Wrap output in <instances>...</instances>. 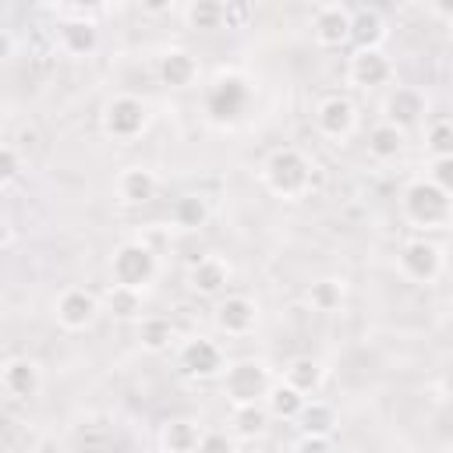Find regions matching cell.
Returning <instances> with one entry per match:
<instances>
[{"instance_id": "15", "label": "cell", "mask_w": 453, "mask_h": 453, "mask_svg": "<svg viewBox=\"0 0 453 453\" xmlns=\"http://www.w3.org/2000/svg\"><path fill=\"white\" fill-rule=\"evenodd\" d=\"M226 265L219 262V258H212V255H205V258H198L195 265H191V273H188V287L195 290V294H219L223 287H226Z\"/></svg>"}, {"instance_id": "18", "label": "cell", "mask_w": 453, "mask_h": 453, "mask_svg": "<svg viewBox=\"0 0 453 453\" xmlns=\"http://www.w3.org/2000/svg\"><path fill=\"white\" fill-rule=\"evenodd\" d=\"M117 188H120V198H124V202L142 205V202H149V198L156 195V177H152V170H145V166H127V170L120 173Z\"/></svg>"}, {"instance_id": "19", "label": "cell", "mask_w": 453, "mask_h": 453, "mask_svg": "<svg viewBox=\"0 0 453 453\" xmlns=\"http://www.w3.org/2000/svg\"><path fill=\"white\" fill-rule=\"evenodd\" d=\"M198 442H202V432L195 421H188V418L166 421V428H163V449L166 453H198Z\"/></svg>"}, {"instance_id": "5", "label": "cell", "mask_w": 453, "mask_h": 453, "mask_svg": "<svg viewBox=\"0 0 453 453\" xmlns=\"http://www.w3.org/2000/svg\"><path fill=\"white\" fill-rule=\"evenodd\" d=\"M145 120H149V110H145V103L134 99V96H117V99H110V103H106V113H103L106 134H113V138H120V142L142 134Z\"/></svg>"}, {"instance_id": "29", "label": "cell", "mask_w": 453, "mask_h": 453, "mask_svg": "<svg viewBox=\"0 0 453 453\" xmlns=\"http://www.w3.org/2000/svg\"><path fill=\"white\" fill-rule=\"evenodd\" d=\"M106 304H110V311L117 315V319H134V315H142V290H131V287H110V294H106Z\"/></svg>"}, {"instance_id": "32", "label": "cell", "mask_w": 453, "mask_h": 453, "mask_svg": "<svg viewBox=\"0 0 453 453\" xmlns=\"http://www.w3.org/2000/svg\"><path fill=\"white\" fill-rule=\"evenodd\" d=\"M428 149H432L435 159L453 156V120H435L428 127Z\"/></svg>"}, {"instance_id": "8", "label": "cell", "mask_w": 453, "mask_h": 453, "mask_svg": "<svg viewBox=\"0 0 453 453\" xmlns=\"http://www.w3.org/2000/svg\"><path fill=\"white\" fill-rule=\"evenodd\" d=\"M315 127L319 134L326 138H347L354 131V106L343 99V96H326L319 106H315Z\"/></svg>"}, {"instance_id": "9", "label": "cell", "mask_w": 453, "mask_h": 453, "mask_svg": "<svg viewBox=\"0 0 453 453\" xmlns=\"http://www.w3.org/2000/svg\"><path fill=\"white\" fill-rule=\"evenodd\" d=\"M0 386L11 400H28L39 393V365L28 361V357H11L4 361V372H0Z\"/></svg>"}, {"instance_id": "36", "label": "cell", "mask_w": 453, "mask_h": 453, "mask_svg": "<svg viewBox=\"0 0 453 453\" xmlns=\"http://www.w3.org/2000/svg\"><path fill=\"white\" fill-rule=\"evenodd\" d=\"M294 453H333V442L326 435H301Z\"/></svg>"}, {"instance_id": "23", "label": "cell", "mask_w": 453, "mask_h": 453, "mask_svg": "<svg viewBox=\"0 0 453 453\" xmlns=\"http://www.w3.org/2000/svg\"><path fill=\"white\" fill-rule=\"evenodd\" d=\"M265 403H269L265 411H269L273 418H301V411H304L308 396H304V393H297L294 386L280 382V386H273V389H269Z\"/></svg>"}, {"instance_id": "10", "label": "cell", "mask_w": 453, "mask_h": 453, "mask_svg": "<svg viewBox=\"0 0 453 453\" xmlns=\"http://www.w3.org/2000/svg\"><path fill=\"white\" fill-rule=\"evenodd\" d=\"M255 319H258L255 301H248V297H241V294L223 297V301L216 304V326H219L226 336H244V333H251Z\"/></svg>"}, {"instance_id": "12", "label": "cell", "mask_w": 453, "mask_h": 453, "mask_svg": "<svg viewBox=\"0 0 453 453\" xmlns=\"http://www.w3.org/2000/svg\"><path fill=\"white\" fill-rule=\"evenodd\" d=\"M96 319V297L88 290H64L57 301V322L64 329H85Z\"/></svg>"}, {"instance_id": "1", "label": "cell", "mask_w": 453, "mask_h": 453, "mask_svg": "<svg viewBox=\"0 0 453 453\" xmlns=\"http://www.w3.org/2000/svg\"><path fill=\"white\" fill-rule=\"evenodd\" d=\"M265 184L280 198H301L311 188V163L297 149H276L265 163Z\"/></svg>"}, {"instance_id": "33", "label": "cell", "mask_w": 453, "mask_h": 453, "mask_svg": "<svg viewBox=\"0 0 453 453\" xmlns=\"http://www.w3.org/2000/svg\"><path fill=\"white\" fill-rule=\"evenodd\" d=\"M428 180H432L435 188H442L446 195H453V156H446V159H432Z\"/></svg>"}, {"instance_id": "35", "label": "cell", "mask_w": 453, "mask_h": 453, "mask_svg": "<svg viewBox=\"0 0 453 453\" xmlns=\"http://www.w3.org/2000/svg\"><path fill=\"white\" fill-rule=\"evenodd\" d=\"M198 453H234V442L223 432H205L198 442Z\"/></svg>"}, {"instance_id": "30", "label": "cell", "mask_w": 453, "mask_h": 453, "mask_svg": "<svg viewBox=\"0 0 453 453\" xmlns=\"http://www.w3.org/2000/svg\"><path fill=\"white\" fill-rule=\"evenodd\" d=\"M308 301L315 311H336L343 304V287L336 280H319V283H311Z\"/></svg>"}, {"instance_id": "6", "label": "cell", "mask_w": 453, "mask_h": 453, "mask_svg": "<svg viewBox=\"0 0 453 453\" xmlns=\"http://www.w3.org/2000/svg\"><path fill=\"white\" fill-rule=\"evenodd\" d=\"M400 269H403V276L414 280V283H432V280L442 273V251H439L432 241L414 237V241H407L403 251H400Z\"/></svg>"}, {"instance_id": "17", "label": "cell", "mask_w": 453, "mask_h": 453, "mask_svg": "<svg viewBox=\"0 0 453 453\" xmlns=\"http://www.w3.org/2000/svg\"><path fill=\"white\" fill-rule=\"evenodd\" d=\"M159 74H163V81L170 88H188L198 78V60L191 53H184V50H170L163 57V64H159Z\"/></svg>"}, {"instance_id": "38", "label": "cell", "mask_w": 453, "mask_h": 453, "mask_svg": "<svg viewBox=\"0 0 453 453\" xmlns=\"http://www.w3.org/2000/svg\"><path fill=\"white\" fill-rule=\"evenodd\" d=\"M435 14H439V18H449V21H453V4H449V0H439V4H435Z\"/></svg>"}, {"instance_id": "11", "label": "cell", "mask_w": 453, "mask_h": 453, "mask_svg": "<svg viewBox=\"0 0 453 453\" xmlns=\"http://www.w3.org/2000/svg\"><path fill=\"white\" fill-rule=\"evenodd\" d=\"M350 81L354 85H361V88H375V85H386L389 81V74H393V67H389V60L379 53V50H357L354 57H350Z\"/></svg>"}, {"instance_id": "26", "label": "cell", "mask_w": 453, "mask_h": 453, "mask_svg": "<svg viewBox=\"0 0 453 453\" xmlns=\"http://www.w3.org/2000/svg\"><path fill=\"white\" fill-rule=\"evenodd\" d=\"M184 18H188L191 28H202V32L223 28V25H226V4H219V0H195V4L184 11Z\"/></svg>"}, {"instance_id": "21", "label": "cell", "mask_w": 453, "mask_h": 453, "mask_svg": "<svg viewBox=\"0 0 453 453\" xmlns=\"http://www.w3.org/2000/svg\"><path fill=\"white\" fill-rule=\"evenodd\" d=\"M96 42H99V35H96V25H92V21H67V25L60 28V46H64L71 57L92 53Z\"/></svg>"}, {"instance_id": "34", "label": "cell", "mask_w": 453, "mask_h": 453, "mask_svg": "<svg viewBox=\"0 0 453 453\" xmlns=\"http://www.w3.org/2000/svg\"><path fill=\"white\" fill-rule=\"evenodd\" d=\"M18 173H21V159H18L14 145H4L0 149V184H11Z\"/></svg>"}, {"instance_id": "14", "label": "cell", "mask_w": 453, "mask_h": 453, "mask_svg": "<svg viewBox=\"0 0 453 453\" xmlns=\"http://www.w3.org/2000/svg\"><path fill=\"white\" fill-rule=\"evenodd\" d=\"M244 103H248V88H244L241 78H219L209 92V113L219 117V120L237 117L244 110Z\"/></svg>"}, {"instance_id": "22", "label": "cell", "mask_w": 453, "mask_h": 453, "mask_svg": "<svg viewBox=\"0 0 453 453\" xmlns=\"http://www.w3.org/2000/svg\"><path fill=\"white\" fill-rule=\"evenodd\" d=\"M368 152H372L375 159H393V156H400V152H403V131H400L396 124H389V120L375 124L372 134H368Z\"/></svg>"}, {"instance_id": "31", "label": "cell", "mask_w": 453, "mask_h": 453, "mask_svg": "<svg viewBox=\"0 0 453 453\" xmlns=\"http://www.w3.org/2000/svg\"><path fill=\"white\" fill-rule=\"evenodd\" d=\"M205 216H209V209H205V202H202L198 195H184V198H177V205H173V219H177V226L195 230V226L205 223Z\"/></svg>"}, {"instance_id": "39", "label": "cell", "mask_w": 453, "mask_h": 453, "mask_svg": "<svg viewBox=\"0 0 453 453\" xmlns=\"http://www.w3.org/2000/svg\"><path fill=\"white\" fill-rule=\"evenodd\" d=\"M163 453H166V449H163Z\"/></svg>"}, {"instance_id": "3", "label": "cell", "mask_w": 453, "mask_h": 453, "mask_svg": "<svg viewBox=\"0 0 453 453\" xmlns=\"http://www.w3.org/2000/svg\"><path fill=\"white\" fill-rule=\"evenodd\" d=\"M273 389V379L265 372V365L258 361H237L226 368V379H223V393L234 407H244V403H258L262 396H269Z\"/></svg>"}, {"instance_id": "16", "label": "cell", "mask_w": 453, "mask_h": 453, "mask_svg": "<svg viewBox=\"0 0 453 453\" xmlns=\"http://www.w3.org/2000/svg\"><path fill=\"white\" fill-rule=\"evenodd\" d=\"M421 113H425V99H421L418 88H396V92L389 96V103H386V120L396 124L400 131H403L407 124H414Z\"/></svg>"}, {"instance_id": "24", "label": "cell", "mask_w": 453, "mask_h": 453, "mask_svg": "<svg viewBox=\"0 0 453 453\" xmlns=\"http://www.w3.org/2000/svg\"><path fill=\"white\" fill-rule=\"evenodd\" d=\"M297 421H301L304 435H326V439H329L333 428H336V411H333L329 403H322V400H308Z\"/></svg>"}, {"instance_id": "28", "label": "cell", "mask_w": 453, "mask_h": 453, "mask_svg": "<svg viewBox=\"0 0 453 453\" xmlns=\"http://www.w3.org/2000/svg\"><path fill=\"white\" fill-rule=\"evenodd\" d=\"M265 421H269V411L258 407V403L234 407V414H230V425H234V432H237L241 439H255V435H262V432H265Z\"/></svg>"}, {"instance_id": "27", "label": "cell", "mask_w": 453, "mask_h": 453, "mask_svg": "<svg viewBox=\"0 0 453 453\" xmlns=\"http://www.w3.org/2000/svg\"><path fill=\"white\" fill-rule=\"evenodd\" d=\"M138 340L145 350H166L173 343V322L163 315H145L138 326Z\"/></svg>"}, {"instance_id": "7", "label": "cell", "mask_w": 453, "mask_h": 453, "mask_svg": "<svg viewBox=\"0 0 453 453\" xmlns=\"http://www.w3.org/2000/svg\"><path fill=\"white\" fill-rule=\"evenodd\" d=\"M350 25H354V14L343 7V4H326L315 11V21H311V32H315V42L326 46V50H336L350 39Z\"/></svg>"}, {"instance_id": "37", "label": "cell", "mask_w": 453, "mask_h": 453, "mask_svg": "<svg viewBox=\"0 0 453 453\" xmlns=\"http://www.w3.org/2000/svg\"><path fill=\"white\" fill-rule=\"evenodd\" d=\"M251 14V7H244V4H226V25L230 21H244Z\"/></svg>"}, {"instance_id": "20", "label": "cell", "mask_w": 453, "mask_h": 453, "mask_svg": "<svg viewBox=\"0 0 453 453\" xmlns=\"http://www.w3.org/2000/svg\"><path fill=\"white\" fill-rule=\"evenodd\" d=\"M350 39L357 42V50H379V39H382V18H379V11H372V7L354 11Z\"/></svg>"}, {"instance_id": "13", "label": "cell", "mask_w": 453, "mask_h": 453, "mask_svg": "<svg viewBox=\"0 0 453 453\" xmlns=\"http://www.w3.org/2000/svg\"><path fill=\"white\" fill-rule=\"evenodd\" d=\"M180 365H184L191 375L209 379V375H216V372L223 368V350H219L212 340L198 336V340H188V343H184V350H180Z\"/></svg>"}, {"instance_id": "2", "label": "cell", "mask_w": 453, "mask_h": 453, "mask_svg": "<svg viewBox=\"0 0 453 453\" xmlns=\"http://www.w3.org/2000/svg\"><path fill=\"white\" fill-rule=\"evenodd\" d=\"M403 212L414 226H425V230H439L442 223H449L453 216V198L435 188L432 180H414L407 191H403Z\"/></svg>"}, {"instance_id": "25", "label": "cell", "mask_w": 453, "mask_h": 453, "mask_svg": "<svg viewBox=\"0 0 453 453\" xmlns=\"http://www.w3.org/2000/svg\"><path fill=\"white\" fill-rule=\"evenodd\" d=\"M319 382H322V365L315 357H294L287 365V386H294L297 393L308 396L319 389Z\"/></svg>"}, {"instance_id": "4", "label": "cell", "mask_w": 453, "mask_h": 453, "mask_svg": "<svg viewBox=\"0 0 453 453\" xmlns=\"http://www.w3.org/2000/svg\"><path fill=\"white\" fill-rule=\"evenodd\" d=\"M110 276L117 287H131V290H142L152 276H156V255L152 248L145 244H124L113 251V262H110Z\"/></svg>"}]
</instances>
